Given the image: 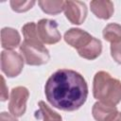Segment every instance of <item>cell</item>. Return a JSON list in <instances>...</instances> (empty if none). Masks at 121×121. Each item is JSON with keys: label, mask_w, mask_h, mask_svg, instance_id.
Instances as JSON below:
<instances>
[{"label": "cell", "mask_w": 121, "mask_h": 121, "mask_svg": "<svg viewBox=\"0 0 121 121\" xmlns=\"http://www.w3.org/2000/svg\"><path fill=\"white\" fill-rule=\"evenodd\" d=\"M42 9L49 14H56L64 9V2L62 1H39Z\"/></svg>", "instance_id": "5bb4252c"}, {"label": "cell", "mask_w": 121, "mask_h": 121, "mask_svg": "<svg viewBox=\"0 0 121 121\" xmlns=\"http://www.w3.org/2000/svg\"><path fill=\"white\" fill-rule=\"evenodd\" d=\"M28 97V91L25 87H16L12 89L9 109L13 116H22L26 112V104Z\"/></svg>", "instance_id": "8992f818"}, {"label": "cell", "mask_w": 121, "mask_h": 121, "mask_svg": "<svg viewBox=\"0 0 121 121\" xmlns=\"http://www.w3.org/2000/svg\"><path fill=\"white\" fill-rule=\"evenodd\" d=\"M37 33L43 43L52 44L60 40V33L58 30V25L55 21L42 19L37 24Z\"/></svg>", "instance_id": "5b68a950"}, {"label": "cell", "mask_w": 121, "mask_h": 121, "mask_svg": "<svg viewBox=\"0 0 121 121\" xmlns=\"http://www.w3.org/2000/svg\"><path fill=\"white\" fill-rule=\"evenodd\" d=\"M92 112L95 119L97 121H112L118 114L115 106L106 105L101 102L95 103Z\"/></svg>", "instance_id": "9c48e42d"}, {"label": "cell", "mask_w": 121, "mask_h": 121, "mask_svg": "<svg viewBox=\"0 0 121 121\" xmlns=\"http://www.w3.org/2000/svg\"><path fill=\"white\" fill-rule=\"evenodd\" d=\"M24 60L29 65H41L49 60L48 50L42 41H24L20 46Z\"/></svg>", "instance_id": "3957f363"}, {"label": "cell", "mask_w": 121, "mask_h": 121, "mask_svg": "<svg viewBox=\"0 0 121 121\" xmlns=\"http://www.w3.org/2000/svg\"><path fill=\"white\" fill-rule=\"evenodd\" d=\"M39 112L43 121H61V116L56 112L52 111L43 101L39 102Z\"/></svg>", "instance_id": "9a60e30c"}, {"label": "cell", "mask_w": 121, "mask_h": 121, "mask_svg": "<svg viewBox=\"0 0 121 121\" xmlns=\"http://www.w3.org/2000/svg\"><path fill=\"white\" fill-rule=\"evenodd\" d=\"M111 52H112V57L113 60L121 64V41L118 43H112L111 45Z\"/></svg>", "instance_id": "e0dca14e"}, {"label": "cell", "mask_w": 121, "mask_h": 121, "mask_svg": "<svg viewBox=\"0 0 121 121\" xmlns=\"http://www.w3.org/2000/svg\"><path fill=\"white\" fill-rule=\"evenodd\" d=\"M24 66V58L14 51H3L1 54L2 71L9 78L18 76Z\"/></svg>", "instance_id": "277c9868"}, {"label": "cell", "mask_w": 121, "mask_h": 121, "mask_svg": "<svg viewBox=\"0 0 121 121\" xmlns=\"http://www.w3.org/2000/svg\"><path fill=\"white\" fill-rule=\"evenodd\" d=\"M103 37L112 43L121 41V26L117 24H110L103 30Z\"/></svg>", "instance_id": "4fadbf2b"}, {"label": "cell", "mask_w": 121, "mask_h": 121, "mask_svg": "<svg viewBox=\"0 0 121 121\" xmlns=\"http://www.w3.org/2000/svg\"><path fill=\"white\" fill-rule=\"evenodd\" d=\"M64 12L67 19L76 25L83 23L87 14V9L84 3L79 1L64 2Z\"/></svg>", "instance_id": "52a82bcc"}, {"label": "cell", "mask_w": 121, "mask_h": 121, "mask_svg": "<svg viewBox=\"0 0 121 121\" xmlns=\"http://www.w3.org/2000/svg\"><path fill=\"white\" fill-rule=\"evenodd\" d=\"M1 121H17L13 116L9 115L7 112H2L1 113Z\"/></svg>", "instance_id": "d6986e66"}, {"label": "cell", "mask_w": 121, "mask_h": 121, "mask_svg": "<svg viewBox=\"0 0 121 121\" xmlns=\"http://www.w3.org/2000/svg\"><path fill=\"white\" fill-rule=\"evenodd\" d=\"M1 36H2L1 43L4 48L12 49L16 47L20 43V35L13 28H9V27L3 28L1 31Z\"/></svg>", "instance_id": "7c38bea8"}, {"label": "cell", "mask_w": 121, "mask_h": 121, "mask_svg": "<svg viewBox=\"0 0 121 121\" xmlns=\"http://www.w3.org/2000/svg\"><path fill=\"white\" fill-rule=\"evenodd\" d=\"M44 93L47 101L53 107L72 112L85 103L88 86L79 73L70 69H60L47 79Z\"/></svg>", "instance_id": "6da1fadb"}, {"label": "cell", "mask_w": 121, "mask_h": 121, "mask_svg": "<svg viewBox=\"0 0 121 121\" xmlns=\"http://www.w3.org/2000/svg\"><path fill=\"white\" fill-rule=\"evenodd\" d=\"M94 37L84 30L78 28H71L64 34V40L71 46L77 48L78 50L86 46Z\"/></svg>", "instance_id": "ba28073f"}, {"label": "cell", "mask_w": 121, "mask_h": 121, "mask_svg": "<svg viewBox=\"0 0 121 121\" xmlns=\"http://www.w3.org/2000/svg\"><path fill=\"white\" fill-rule=\"evenodd\" d=\"M90 5L92 11L101 19H109L113 12V5L110 1H93Z\"/></svg>", "instance_id": "30bf717a"}, {"label": "cell", "mask_w": 121, "mask_h": 121, "mask_svg": "<svg viewBox=\"0 0 121 121\" xmlns=\"http://www.w3.org/2000/svg\"><path fill=\"white\" fill-rule=\"evenodd\" d=\"M2 79V92H1V100L5 101L8 99V92L5 91V79L3 77H1Z\"/></svg>", "instance_id": "ac0fdd59"}, {"label": "cell", "mask_w": 121, "mask_h": 121, "mask_svg": "<svg viewBox=\"0 0 121 121\" xmlns=\"http://www.w3.org/2000/svg\"><path fill=\"white\" fill-rule=\"evenodd\" d=\"M35 4L34 1H11L10 5L12 7L13 10H16L18 12H22V11H26L29 9H31V7Z\"/></svg>", "instance_id": "2e32d148"}, {"label": "cell", "mask_w": 121, "mask_h": 121, "mask_svg": "<svg viewBox=\"0 0 121 121\" xmlns=\"http://www.w3.org/2000/svg\"><path fill=\"white\" fill-rule=\"evenodd\" d=\"M102 50V44L101 42L95 38H93V40L84 47L78 49L79 56L87 59V60H95L96 57H98Z\"/></svg>", "instance_id": "8fae6325"}, {"label": "cell", "mask_w": 121, "mask_h": 121, "mask_svg": "<svg viewBox=\"0 0 121 121\" xmlns=\"http://www.w3.org/2000/svg\"><path fill=\"white\" fill-rule=\"evenodd\" d=\"M93 93L101 103L115 106L121 100V82L109 73L100 71L95 76Z\"/></svg>", "instance_id": "7a4b0ae2"}, {"label": "cell", "mask_w": 121, "mask_h": 121, "mask_svg": "<svg viewBox=\"0 0 121 121\" xmlns=\"http://www.w3.org/2000/svg\"><path fill=\"white\" fill-rule=\"evenodd\" d=\"M112 121H121V113H118V114L116 115V117H115Z\"/></svg>", "instance_id": "ffe728a7"}]
</instances>
